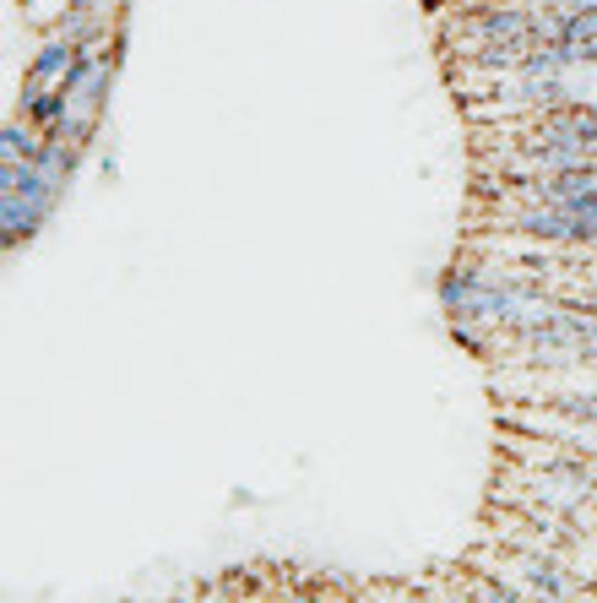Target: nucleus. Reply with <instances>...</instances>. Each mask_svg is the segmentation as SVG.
Instances as JSON below:
<instances>
[{"instance_id": "f257e3e1", "label": "nucleus", "mask_w": 597, "mask_h": 603, "mask_svg": "<svg viewBox=\"0 0 597 603\" xmlns=\"http://www.w3.org/2000/svg\"><path fill=\"white\" fill-rule=\"evenodd\" d=\"M581 603H597V598H581Z\"/></svg>"}]
</instances>
